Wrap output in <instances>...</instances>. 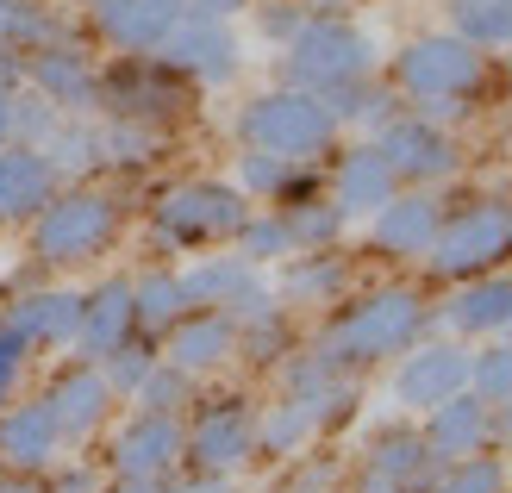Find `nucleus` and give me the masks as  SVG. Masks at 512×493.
I'll list each match as a JSON object with an SVG mask.
<instances>
[{
    "mask_svg": "<svg viewBox=\"0 0 512 493\" xmlns=\"http://www.w3.org/2000/svg\"><path fill=\"white\" fill-rule=\"evenodd\" d=\"M350 288V263L344 256H331V250H294L288 263H281L275 275V306L288 313V306H338Z\"/></svg>",
    "mask_w": 512,
    "mask_h": 493,
    "instance_id": "25",
    "label": "nucleus"
},
{
    "mask_svg": "<svg viewBox=\"0 0 512 493\" xmlns=\"http://www.w3.org/2000/svg\"><path fill=\"white\" fill-rule=\"evenodd\" d=\"M69 113H57L50 100L38 94V88H13V113H7V132H13V144H32V150H44L50 144V132H57Z\"/></svg>",
    "mask_w": 512,
    "mask_h": 493,
    "instance_id": "37",
    "label": "nucleus"
},
{
    "mask_svg": "<svg viewBox=\"0 0 512 493\" xmlns=\"http://www.w3.org/2000/svg\"><path fill=\"white\" fill-rule=\"evenodd\" d=\"M419 331H425V300H419V288H369L363 300H350L344 313L325 325L319 350L356 375V369H369V362H381V356L413 350Z\"/></svg>",
    "mask_w": 512,
    "mask_h": 493,
    "instance_id": "1",
    "label": "nucleus"
},
{
    "mask_svg": "<svg viewBox=\"0 0 512 493\" xmlns=\"http://www.w3.org/2000/svg\"><path fill=\"white\" fill-rule=\"evenodd\" d=\"M375 150L388 157L400 188H438L463 169V144H456L450 125L425 119V113H394L375 125Z\"/></svg>",
    "mask_w": 512,
    "mask_h": 493,
    "instance_id": "9",
    "label": "nucleus"
},
{
    "mask_svg": "<svg viewBox=\"0 0 512 493\" xmlns=\"http://www.w3.org/2000/svg\"><path fill=\"white\" fill-rule=\"evenodd\" d=\"M281 219H288V231H294V250H331L344 238V213L325 200V188H313V194H300V200H288V206H275Z\"/></svg>",
    "mask_w": 512,
    "mask_h": 493,
    "instance_id": "33",
    "label": "nucleus"
},
{
    "mask_svg": "<svg viewBox=\"0 0 512 493\" xmlns=\"http://www.w3.org/2000/svg\"><path fill=\"white\" fill-rule=\"evenodd\" d=\"M500 431V412L494 406H481L469 387L463 394H450L444 406H431L425 412V450L431 462H456V456H475V450H488V437Z\"/></svg>",
    "mask_w": 512,
    "mask_h": 493,
    "instance_id": "22",
    "label": "nucleus"
},
{
    "mask_svg": "<svg viewBox=\"0 0 512 493\" xmlns=\"http://www.w3.org/2000/svg\"><path fill=\"white\" fill-rule=\"evenodd\" d=\"M250 219V194H238L232 181H175L150 206L163 244H225Z\"/></svg>",
    "mask_w": 512,
    "mask_h": 493,
    "instance_id": "7",
    "label": "nucleus"
},
{
    "mask_svg": "<svg viewBox=\"0 0 512 493\" xmlns=\"http://www.w3.org/2000/svg\"><path fill=\"white\" fill-rule=\"evenodd\" d=\"M63 188V175L50 169L44 150L32 144H0V219L19 225V219H38V206Z\"/></svg>",
    "mask_w": 512,
    "mask_h": 493,
    "instance_id": "24",
    "label": "nucleus"
},
{
    "mask_svg": "<svg viewBox=\"0 0 512 493\" xmlns=\"http://www.w3.org/2000/svg\"><path fill=\"white\" fill-rule=\"evenodd\" d=\"M182 313H188V294H182V275H175V269H150L144 281H132V319H138V331L163 337Z\"/></svg>",
    "mask_w": 512,
    "mask_h": 493,
    "instance_id": "32",
    "label": "nucleus"
},
{
    "mask_svg": "<svg viewBox=\"0 0 512 493\" xmlns=\"http://www.w3.org/2000/svg\"><path fill=\"white\" fill-rule=\"evenodd\" d=\"M469 394H475L481 406L506 412V394H512V350H506V344H488V350L469 356Z\"/></svg>",
    "mask_w": 512,
    "mask_h": 493,
    "instance_id": "38",
    "label": "nucleus"
},
{
    "mask_svg": "<svg viewBox=\"0 0 512 493\" xmlns=\"http://www.w3.org/2000/svg\"><path fill=\"white\" fill-rule=\"evenodd\" d=\"M232 244H238V256H250V263L263 269V263H288V256H294V231H288V219L269 206V213H250V219L232 231Z\"/></svg>",
    "mask_w": 512,
    "mask_h": 493,
    "instance_id": "35",
    "label": "nucleus"
},
{
    "mask_svg": "<svg viewBox=\"0 0 512 493\" xmlns=\"http://www.w3.org/2000/svg\"><path fill=\"white\" fill-rule=\"evenodd\" d=\"M88 7H100V0H88Z\"/></svg>",
    "mask_w": 512,
    "mask_h": 493,
    "instance_id": "51",
    "label": "nucleus"
},
{
    "mask_svg": "<svg viewBox=\"0 0 512 493\" xmlns=\"http://www.w3.org/2000/svg\"><path fill=\"white\" fill-rule=\"evenodd\" d=\"M481 82H488V50L463 44L456 32H425L413 44H400V57L388 69V88L413 107H431V100H475Z\"/></svg>",
    "mask_w": 512,
    "mask_h": 493,
    "instance_id": "5",
    "label": "nucleus"
},
{
    "mask_svg": "<svg viewBox=\"0 0 512 493\" xmlns=\"http://www.w3.org/2000/svg\"><path fill=\"white\" fill-rule=\"evenodd\" d=\"M182 294H188V306H213V313H232V319H256L275 306L269 275L250 256H207V263H194L182 275Z\"/></svg>",
    "mask_w": 512,
    "mask_h": 493,
    "instance_id": "13",
    "label": "nucleus"
},
{
    "mask_svg": "<svg viewBox=\"0 0 512 493\" xmlns=\"http://www.w3.org/2000/svg\"><path fill=\"white\" fill-rule=\"evenodd\" d=\"M506 487V469L494 456H456V462H438L431 469V481H425V493H500Z\"/></svg>",
    "mask_w": 512,
    "mask_h": 493,
    "instance_id": "36",
    "label": "nucleus"
},
{
    "mask_svg": "<svg viewBox=\"0 0 512 493\" xmlns=\"http://www.w3.org/2000/svg\"><path fill=\"white\" fill-rule=\"evenodd\" d=\"M506 250H512L506 200H475V206H463V213L438 219V231H431V244H425V263L444 281H475V275L500 269Z\"/></svg>",
    "mask_w": 512,
    "mask_h": 493,
    "instance_id": "6",
    "label": "nucleus"
},
{
    "mask_svg": "<svg viewBox=\"0 0 512 493\" xmlns=\"http://www.w3.org/2000/svg\"><path fill=\"white\" fill-rule=\"evenodd\" d=\"M438 219H444V200L431 194V188H400L388 206H375V213H369V244L381 256H394V263H413V256H425Z\"/></svg>",
    "mask_w": 512,
    "mask_h": 493,
    "instance_id": "18",
    "label": "nucleus"
},
{
    "mask_svg": "<svg viewBox=\"0 0 512 493\" xmlns=\"http://www.w3.org/2000/svg\"><path fill=\"white\" fill-rule=\"evenodd\" d=\"M50 493H100V475H94V469H69Z\"/></svg>",
    "mask_w": 512,
    "mask_h": 493,
    "instance_id": "45",
    "label": "nucleus"
},
{
    "mask_svg": "<svg viewBox=\"0 0 512 493\" xmlns=\"http://www.w3.org/2000/svg\"><path fill=\"white\" fill-rule=\"evenodd\" d=\"M450 32L475 50H506L512 38V0H450Z\"/></svg>",
    "mask_w": 512,
    "mask_h": 493,
    "instance_id": "34",
    "label": "nucleus"
},
{
    "mask_svg": "<svg viewBox=\"0 0 512 493\" xmlns=\"http://www.w3.org/2000/svg\"><path fill=\"white\" fill-rule=\"evenodd\" d=\"M431 450H425V437L419 431H406V425H394V431H375L369 437V475H381V481H394V487H406V493H419L425 481H431Z\"/></svg>",
    "mask_w": 512,
    "mask_h": 493,
    "instance_id": "29",
    "label": "nucleus"
},
{
    "mask_svg": "<svg viewBox=\"0 0 512 493\" xmlns=\"http://www.w3.org/2000/svg\"><path fill=\"white\" fill-rule=\"evenodd\" d=\"M44 412H50V425H57V444L75 450V444H88V437L107 425L113 387H107V375H100L94 362H75V369H63L44 387Z\"/></svg>",
    "mask_w": 512,
    "mask_h": 493,
    "instance_id": "14",
    "label": "nucleus"
},
{
    "mask_svg": "<svg viewBox=\"0 0 512 493\" xmlns=\"http://www.w3.org/2000/svg\"><path fill=\"white\" fill-rule=\"evenodd\" d=\"M469 387V350L463 344H413L400 350V375H394V400L406 412H431L450 394Z\"/></svg>",
    "mask_w": 512,
    "mask_h": 493,
    "instance_id": "16",
    "label": "nucleus"
},
{
    "mask_svg": "<svg viewBox=\"0 0 512 493\" xmlns=\"http://www.w3.org/2000/svg\"><path fill=\"white\" fill-rule=\"evenodd\" d=\"M50 38H63V25L38 0H0V82H19V57Z\"/></svg>",
    "mask_w": 512,
    "mask_h": 493,
    "instance_id": "28",
    "label": "nucleus"
},
{
    "mask_svg": "<svg viewBox=\"0 0 512 493\" xmlns=\"http://www.w3.org/2000/svg\"><path fill=\"white\" fill-rule=\"evenodd\" d=\"M138 412H182V406H194V375H182V369H169V362L157 356L150 362V375L138 381Z\"/></svg>",
    "mask_w": 512,
    "mask_h": 493,
    "instance_id": "39",
    "label": "nucleus"
},
{
    "mask_svg": "<svg viewBox=\"0 0 512 493\" xmlns=\"http://www.w3.org/2000/svg\"><path fill=\"white\" fill-rule=\"evenodd\" d=\"M238 356V319L232 313H213V306H188L182 319L163 331V362L182 375H213Z\"/></svg>",
    "mask_w": 512,
    "mask_h": 493,
    "instance_id": "15",
    "label": "nucleus"
},
{
    "mask_svg": "<svg viewBox=\"0 0 512 493\" xmlns=\"http://www.w3.org/2000/svg\"><path fill=\"white\" fill-rule=\"evenodd\" d=\"M107 493H157V481H119V487H107Z\"/></svg>",
    "mask_w": 512,
    "mask_h": 493,
    "instance_id": "48",
    "label": "nucleus"
},
{
    "mask_svg": "<svg viewBox=\"0 0 512 493\" xmlns=\"http://www.w3.org/2000/svg\"><path fill=\"white\" fill-rule=\"evenodd\" d=\"M319 425H331V412L288 394V400H275V406L256 412V450H263V456H288V450H300Z\"/></svg>",
    "mask_w": 512,
    "mask_h": 493,
    "instance_id": "31",
    "label": "nucleus"
},
{
    "mask_svg": "<svg viewBox=\"0 0 512 493\" xmlns=\"http://www.w3.org/2000/svg\"><path fill=\"white\" fill-rule=\"evenodd\" d=\"M157 493H232L219 475H194V481H169V487H157Z\"/></svg>",
    "mask_w": 512,
    "mask_h": 493,
    "instance_id": "44",
    "label": "nucleus"
},
{
    "mask_svg": "<svg viewBox=\"0 0 512 493\" xmlns=\"http://www.w3.org/2000/svg\"><path fill=\"white\" fill-rule=\"evenodd\" d=\"M363 75H375V44L344 13H306V25L281 44V88L331 94L344 82H363Z\"/></svg>",
    "mask_w": 512,
    "mask_h": 493,
    "instance_id": "2",
    "label": "nucleus"
},
{
    "mask_svg": "<svg viewBox=\"0 0 512 493\" xmlns=\"http://www.w3.org/2000/svg\"><path fill=\"white\" fill-rule=\"evenodd\" d=\"M163 69L175 75H188V82H207V88H225V82H238V69H244V44L232 32V19H194L182 13V25L150 50Z\"/></svg>",
    "mask_w": 512,
    "mask_h": 493,
    "instance_id": "11",
    "label": "nucleus"
},
{
    "mask_svg": "<svg viewBox=\"0 0 512 493\" xmlns=\"http://www.w3.org/2000/svg\"><path fill=\"white\" fill-rule=\"evenodd\" d=\"M25 362H32V350L19 344V337L0 325V406H13V394H19V375H25Z\"/></svg>",
    "mask_w": 512,
    "mask_h": 493,
    "instance_id": "42",
    "label": "nucleus"
},
{
    "mask_svg": "<svg viewBox=\"0 0 512 493\" xmlns=\"http://www.w3.org/2000/svg\"><path fill=\"white\" fill-rule=\"evenodd\" d=\"M0 493H50V487H38V481H0Z\"/></svg>",
    "mask_w": 512,
    "mask_h": 493,
    "instance_id": "49",
    "label": "nucleus"
},
{
    "mask_svg": "<svg viewBox=\"0 0 512 493\" xmlns=\"http://www.w3.org/2000/svg\"><path fill=\"white\" fill-rule=\"evenodd\" d=\"M88 132H94V163H107V169H144L169 138L144 119H113V113H100Z\"/></svg>",
    "mask_w": 512,
    "mask_h": 493,
    "instance_id": "30",
    "label": "nucleus"
},
{
    "mask_svg": "<svg viewBox=\"0 0 512 493\" xmlns=\"http://www.w3.org/2000/svg\"><path fill=\"white\" fill-rule=\"evenodd\" d=\"M150 362H157V350H150V344H138V337H125V344H119V350H107V356L94 362V369L107 375L113 400H132V394H138V381L150 375Z\"/></svg>",
    "mask_w": 512,
    "mask_h": 493,
    "instance_id": "40",
    "label": "nucleus"
},
{
    "mask_svg": "<svg viewBox=\"0 0 512 493\" xmlns=\"http://www.w3.org/2000/svg\"><path fill=\"white\" fill-rule=\"evenodd\" d=\"M344 7V0H313V13H338Z\"/></svg>",
    "mask_w": 512,
    "mask_h": 493,
    "instance_id": "50",
    "label": "nucleus"
},
{
    "mask_svg": "<svg viewBox=\"0 0 512 493\" xmlns=\"http://www.w3.org/2000/svg\"><path fill=\"white\" fill-rule=\"evenodd\" d=\"M256 456V412L244 400H213L194 412V425H182V462L194 475H238Z\"/></svg>",
    "mask_w": 512,
    "mask_h": 493,
    "instance_id": "10",
    "label": "nucleus"
},
{
    "mask_svg": "<svg viewBox=\"0 0 512 493\" xmlns=\"http://www.w3.org/2000/svg\"><path fill=\"white\" fill-rule=\"evenodd\" d=\"M182 13H194V19H238V13H250V0H182Z\"/></svg>",
    "mask_w": 512,
    "mask_h": 493,
    "instance_id": "43",
    "label": "nucleus"
},
{
    "mask_svg": "<svg viewBox=\"0 0 512 493\" xmlns=\"http://www.w3.org/2000/svg\"><path fill=\"white\" fill-rule=\"evenodd\" d=\"M7 113H13V82H0V144H13V132H7Z\"/></svg>",
    "mask_w": 512,
    "mask_h": 493,
    "instance_id": "46",
    "label": "nucleus"
},
{
    "mask_svg": "<svg viewBox=\"0 0 512 493\" xmlns=\"http://www.w3.org/2000/svg\"><path fill=\"white\" fill-rule=\"evenodd\" d=\"M119 219H125L119 194H107V188H57L32 219V256L44 269L94 263V256L119 238Z\"/></svg>",
    "mask_w": 512,
    "mask_h": 493,
    "instance_id": "3",
    "label": "nucleus"
},
{
    "mask_svg": "<svg viewBox=\"0 0 512 493\" xmlns=\"http://www.w3.org/2000/svg\"><path fill=\"white\" fill-rule=\"evenodd\" d=\"M394 194H400V181H394L388 157L375 150V138L350 144L344 157H338V169H331V181H325V200L338 206L344 219H369L375 206H388Z\"/></svg>",
    "mask_w": 512,
    "mask_h": 493,
    "instance_id": "19",
    "label": "nucleus"
},
{
    "mask_svg": "<svg viewBox=\"0 0 512 493\" xmlns=\"http://www.w3.org/2000/svg\"><path fill=\"white\" fill-rule=\"evenodd\" d=\"M19 75H25V88H38L57 113L69 119H88L100 113V69L82 44H69V38H50L38 50H25L19 57Z\"/></svg>",
    "mask_w": 512,
    "mask_h": 493,
    "instance_id": "12",
    "label": "nucleus"
},
{
    "mask_svg": "<svg viewBox=\"0 0 512 493\" xmlns=\"http://www.w3.org/2000/svg\"><path fill=\"white\" fill-rule=\"evenodd\" d=\"M306 13L313 7H300V0H269V7H256V32H263L269 44H288L306 25Z\"/></svg>",
    "mask_w": 512,
    "mask_h": 493,
    "instance_id": "41",
    "label": "nucleus"
},
{
    "mask_svg": "<svg viewBox=\"0 0 512 493\" xmlns=\"http://www.w3.org/2000/svg\"><path fill=\"white\" fill-rule=\"evenodd\" d=\"M438 319H444L456 337H500V331L512 325V281H506L500 269L463 281V288L438 306Z\"/></svg>",
    "mask_w": 512,
    "mask_h": 493,
    "instance_id": "26",
    "label": "nucleus"
},
{
    "mask_svg": "<svg viewBox=\"0 0 512 493\" xmlns=\"http://www.w3.org/2000/svg\"><path fill=\"white\" fill-rule=\"evenodd\" d=\"M25 350H69L75 344V325H82V294L75 288H38V294H19L7 313H0Z\"/></svg>",
    "mask_w": 512,
    "mask_h": 493,
    "instance_id": "20",
    "label": "nucleus"
},
{
    "mask_svg": "<svg viewBox=\"0 0 512 493\" xmlns=\"http://www.w3.org/2000/svg\"><path fill=\"white\" fill-rule=\"evenodd\" d=\"M175 25H182V0H100L94 32L125 57H150Z\"/></svg>",
    "mask_w": 512,
    "mask_h": 493,
    "instance_id": "21",
    "label": "nucleus"
},
{
    "mask_svg": "<svg viewBox=\"0 0 512 493\" xmlns=\"http://www.w3.org/2000/svg\"><path fill=\"white\" fill-rule=\"evenodd\" d=\"M238 138H244V150H269V157H288V163H319L338 144V119L306 88H269V94L244 100Z\"/></svg>",
    "mask_w": 512,
    "mask_h": 493,
    "instance_id": "4",
    "label": "nucleus"
},
{
    "mask_svg": "<svg viewBox=\"0 0 512 493\" xmlns=\"http://www.w3.org/2000/svg\"><path fill=\"white\" fill-rule=\"evenodd\" d=\"M356 493H406V487H394V481H381V475H369V481L356 487Z\"/></svg>",
    "mask_w": 512,
    "mask_h": 493,
    "instance_id": "47",
    "label": "nucleus"
},
{
    "mask_svg": "<svg viewBox=\"0 0 512 493\" xmlns=\"http://www.w3.org/2000/svg\"><path fill=\"white\" fill-rule=\"evenodd\" d=\"M188 107H194V82L163 69L157 57H125L119 69H100V113L113 119H144L169 132Z\"/></svg>",
    "mask_w": 512,
    "mask_h": 493,
    "instance_id": "8",
    "label": "nucleus"
},
{
    "mask_svg": "<svg viewBox=\"0 0 512 493\" xmlns=\"http://www.w3.org/2000/svg\"><path fill=\"white\" fill-rule=\"evenodd\" d=\"M182 462V412H138L113 437V475L119 481H163Z\"/></svg>",
    "mask_w": 512,
    "mask_h": 493,
    "instance_id": "17",
    "label": "nucleus"
},
{
    "mask_svg": "<svg viewBox=\"0 0 512 493\" xmlns=\"http://www.w3.org/2000/svg\"><path fill=\"white\" fill-rule=\"evenodd\" d=\"M125 337H138V319H132V281L113 275V281H100L94 294H82V325H75V344H69V350H82L88 362H100L107 350H119Z\"/></svg>",
    "mask_w": 512,
    "mask_h": 493,
    "instance_id": "23",
    "label": "nucleus"
},
{
    "mask_svg": "<svg viewBox=\"0 0 512 493\" xmlns=\"http://www.w3.org/2000/svg\"><path fill=\"white\" fill-rule=\"evenodd\" d=\"M57 425H50L44 400L32 406H0V462H13V469H44L50 456H57Z\"/></svg>",
    "mask_w": 512,
    "mask_h": 493,
    "instance_id": "27",
    "label": "nucleus"
}]
</instances>
